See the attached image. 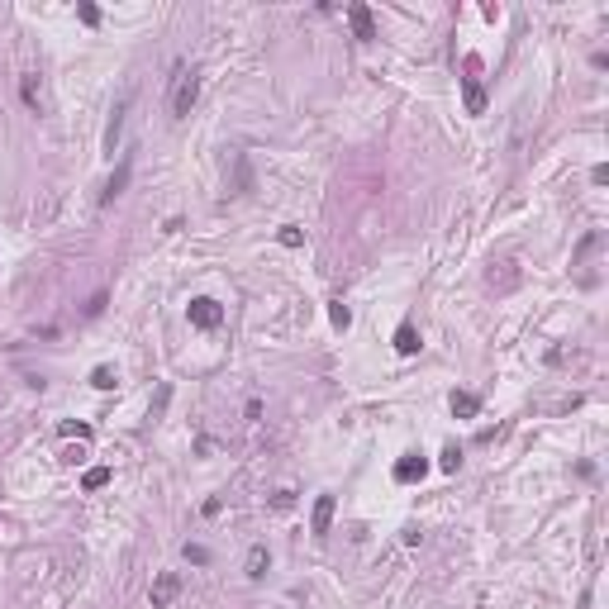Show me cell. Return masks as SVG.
<instances>
[{
	"label": "cell",
	"mask_w": 609,
	"mask_h": 609,
	"mask_svg": "<svg viewBox=\"0 0 609 609\" xmlns=\"http://www.w3.org/2000/svg\"><path fill=\"white\" fill-rule=\"evenodd\" d=\"M195 100H200V77H186V72H177V91H172V119H186V114L195 110Z\"/></svg>",
	"instance_id": "obj_1"
},
{
	"label": "cell",
	"mask_w": 609,
	"mask_h": 609,
	"mask_svg": "<svg viewBox=\"0 0 609 609\" xmlns=\"http://www.w3.org/2000/svg\"><path fill=\"white\" fill-rule=\"evenodd\" d=\"M462 100H466V114H485V91H481V57H466Z\"/></svg>",
	"instance_id": "obj_2"
},
{
	"label": "cell",
	"mask_w": 609,
	"mask_h": 609,
	"mask_svg": "<svg viewBox=\"0 0 609 609\" xmlns=\"http://www.w3.org/2000/svg\"><path fill=\"white\" fill-rule=\"evenodd\" d=\"M186 314H191L195 329H219V324H224V304L209 300V295H195V300L186 304Z\"/></svg>",
	"instance_id": "obj_3"
},
{
	"label": "cell",
	"mask_w": 609,
	"mask_h": 609,
	"mask_svg": "<svg viewBox=\"0 0 609 609\" xmlns=\"http://www.w3.org/2000/svg\"><path fill=\"white\" fill-rule=\"evenodd\" d=\"M128 105H133V86H128L124 96L114 100V110H110V124H105V153H119V133H124V114H128Z\"/></svg>",
	"instance_id": "obj_4"
},
{
	"label": "cell",
	"mask_w": 609,
	"mask_h": 609,
	"mask_svg": "<svg viewBox=\"0 0 609 609\" xmlns=\"http://www.w3.org/2000/svg\"><path fill=\"white\" fill-rule=\"evenodd\" d=\"M181 595V576L177 571H162L158 581H153V591H148V600H153V609H167L172 600Z\"/></svg>",
	"instance_id": "obj_5"
},
{
	"label": "cell",
	"mask_w": 609,
	"mask_h": 609,
	"mask_svg": "<svg viewBox=\"0 0 609 609\" xmlns=\"http://www.w3.org/2000/svg\"><path fill=\"white\" fill-rule=\"evenodd\" d=\"M348 24H353L357 43H371V38H376V19H371L367 5H348Z\"/></svg>",
	"instance_id": "obj_6"
},
{
	"label": "cell",
	"mask_w": 609,
	"mask_h": 609,
	"mask_svg": "<svg viewBox=\"0 0 609 609\" xmlns=\"http://www.w3.org/2000/svg\"><path fill=\"white\" fill-rule=\"evenodd\" d=\"M128 172H133V162H128V158H119V167H114V177L105 181V191H100V205H114V200L124 195V186H128Z\"/></svg>",
	"instance_id": "obj_7"
},
{
	"label": "cell",
	"mask_w": 609,
	"mask_h": 609,
	"mask_svg": "<svg viewBox=\"0 0 609 609\" xmlns=\"http://www.w3.org/2000/svg\"><path fill=\"white\" fill-rule=\"evenodd\" d=\"M424 471H429V457L424 452H410L395 462V481H424Z\"/></svg>",
	"instance_id": "obj_8"
},
{
	"label": "cell",
	"mask_w": 609,
	"mask_h": 609,
	"mask_svg": "<svg viewBox=\"0 0 609 609\" xmlns=\"http://www.w3.org/2000/svg\"><path fill=\"white\" fill-rule=\"evenodd\" d=\"M309 529H314V538H324V533L334 529V495H319V500H314V514H309Z\"/></svg>",
	"instance_id": "obj_9"
},
{
	"label": "cell",
	"mask_w": 609,
	"mask_h": 609,
	"mask_svg": "<svg viewBox=\"0 0 609 609\" xmlns=\"http://www.w3.org/2000/svg\"><path fill=\"white\" fill-rule=\"evenodd\" d=\"M267 561H272V557H267V547H262V543H257V547H248V561H243L248 581H262V576H267Z\"/></svg>",
	"instance_id": "obj_10"
},
{
	"label": "cell",
	"mask_w": 609,
	"mask_h": 609,
	"mask_svg": "<svg viewBox=\"0 0 609 609\" xmlns=\"http://www.w3.org/2000/svg\"><path fill=\"white\" fill-rule=\"evenodd\" d=\"M19 96H24V105H29L33 114L43 110V86H38V77H33V72H29V77H19Z\"/></svg>",
	"instance_id": "obj_11"
},
{
	"label": "cell",
	"mask_w": 609,
	"mask_h": 609,
	"mask_svg": "<svg viewBox=\"0 0 609 609\" xmlns=\"http://www.w3.org/2000/svg\"><path fill=\"white\" fill-rule=\"evenodd\" d=\"M481 410V395H471V390H452V415L457 419H471Z\"/></svg>",
	"instance_id": "obj_12"
},
{
	"label": "cell",
	"mask_w": 609,
	"mask_h": 609,
	"mask_svg": "<svg viewBox=\"0 0 609 609\" xmlns=\"http://www.w3.org/2000/svg\"><path fill=\"white\" fill-rule=\"evenodd\" d=\"M395 353H419V334H415V324H400V329H395Z\"/></svg>",
	"instance_id": "obj_13"
},
{
	"label": "cell",
	"mask_w": 609,
	"mask_h": 609,
	"mask_svg": "<svg viewBox=\"0 0 609 609\" xmlns=\"http://www.w3.org/2000/svg\"><path fill=\"white\" fill-rule=\"evenodd\" d=\"M81 485H86V490H100V485H110V466H91V471L81 476Z\"/></svg>",
	"instance_id": "obj_14"
},
{
	"label": "cell",
	"mask_w": 609,
	"mask_h": 609,
	"mask_svg": "<svg viewBox=\"0 0 609 609\" xmlns=\"http://www.w3.org/2000/svg\"><path fill=\"white\" fill-rule=\"evenodd\" d=\"M595 248H600V234H586V238L576 243V257H571V262H586V257H591Z\"/></svg>",
	"instance_id": "obj_15"
},
{
	"label": "cell",
	"mask_w": 609,
	"mask_h": 609,
	"mask_svg": "<svg viewBox=\"0 0 609 609\" xmlns=\"http://www.w3.org/2000/svg\"><path fill=\"white\" fill-rule=\"evenodd\" d=\"M91 385H96V390H114V371L110 367H96V371H91Z\"/></svg>",
	"instance_id": "obj_16"
},
{
	"label": "cell",
	"mask_w": 609,
	"mask_h": 609,
	"mask_svg": "<svg viewBox=\"0 0 609 609\" xmlns=\"http://www.w3.org/2000/svg\"><path fill=\"white\" fill-rule=\"evenodd\" d=\"M329 319H334V329H348V324H353V309H348V304L338 300L334 309H329Z\"/></svg>",
	"instance_id": "obj_17"
},
{
	"label": "cell",
	"mask_w": 609,
	"mask_h": 609,
	"mask_svg": "<svg viewBox=\"0 0 609 609\" xmlns=\"http://www.w3.org/2000/svg\"><path fill=\"white\" fill-rule=\"evenodd\" d=\"M276 238H281V248H300V243H304V234H300L295 224H286L281 234H276Z\"/></svg>",
	"instance_id": "obj_18"
},
{
	"label": "cell",
	"mask_w": 609,
	"mask_h": 609,
	"mask_svg": "<svg viewBox=\"0 0 609 609\" xmlns=\"http://www.w3.org/2000/svg\"><path fill=\"white\" fill-rule=\"evenodd\" d=\"M243 191H253V167H248V158L238 153V195Z\"/></svg>",
	"instance_id": "obj_19"
},
{
	"label": "cell",
	"mask_w": 609,
	"mask_h": 609,
	"mask_svg": "<svg viewBox=\"0 0 609 609\" xmlns=\"http://www.w3.org/2000/svg\"><path fill=\"white\" fill-rule=\"evenodd\" d=\"M186 561H191V566H205V561H209V547H200V543H186Z\"/></svg>",
	"instance_id": "obj_20"
},
{
	"label": "cell",
	"mask_w": 609,
	"mask_h": 609,
	"mask_svg": "<svg viewBox=\"0 0 609 609\" xmlns=\"http://www.w3.org/2000/svg\"><path fill=\"white\" fill-rule=\"evenodd\" d=\"M100 309H105V290H96V295H91V300L81 304V314H86V319H96Z\"/></svg>",
	"instance_id": "obj_21"
},
{
	"label": "cell",
	"mask_w": 609,
	"mask_h": 609,
	"mask_svg": "<svg viewBox=\"0 0 609 609\" xmlns=\"http://www.w3.org/2000/svg\"><path fill=\"white\" fill-rule=\"evenodd\" d=\"M62 438H91V424H62Z\"/></svg>",
	"instance_id": "obj_22"
},
{
	"label": "cell",
	"mask_w": 609,
	"mask_h": 609,
	"mask_svg": "<svg viewBox=\"0 0 609 609\" xmlns=\"http://www.w3.org/2000/svg\"><path fill=\"white\" fill-rule=\"evenodd\" d=\"M438 466H443V471H457V466H462V452H457V448H443V462H438Z\"/></svg>",
	"instance_id": "obj_23"
},
{
	"label": "cell",
	"mask_w": 609,
	"mask_h": 609,
	"mask_svg": "<svg viewBox=\"0 0 609 609\" xmlns=\"http://www.w3.org/2000/svg\"><path fill=\"white\" fill-rule=\"evenodd\" d=\"M77 15H81V24H91V29L100 24V10H96V5H77Z\"/></svg>",
	"instance_id": "obj_24"
},
{
	"label": "cell",
	"mask_w": 609,
	"mask_h": 609,
	"mask_svg": "<svg viewBox=\"0 0 609 609\" xmlns=\"http://www.w3.org/2000/svg\"><path fill=\"white\" fill-rule=\"evenodd\" d=\"M290 505H295V495H290V490H276V495H272V510H290Z\"/></svg>",
	"instance_id": "obj_25"
}]
</instances>
